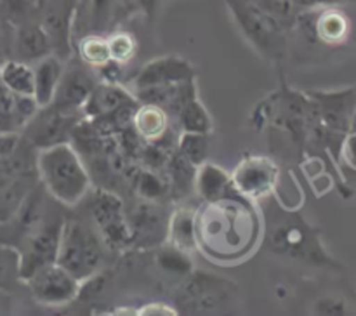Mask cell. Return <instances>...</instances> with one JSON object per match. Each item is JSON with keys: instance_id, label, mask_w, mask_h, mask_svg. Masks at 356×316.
I'll list each match as a JSON object with an SVG mask.
<instances>
[{"instance_id": "cell-34", "label": "cell", "mask_w": 356, "mask_h": 316, "mask_svg": "<svg viewBox=\"0 0 356 316\" xmlns=\"http://www.w3.org/2000/svg\"><path fill=\"white\" fill-rule=\"evenodd\" d=\"M110 59L115 63L127 66L138 54V40L132 33L124 30H115L106 35Z\"/></svg>"}, {"instance_id": "cell-42", "label": "cell", "mask_w": 356, "mask_h": 316, "mask_svg": "<svg viewBox=\"0 0 356 316\" xmlns=\"http://www.w3.org/2000/svg\"><path fill=\"white\" fill-rule=\"evenodd\" d=\"M289 295H291V288L285 283H278L277 287H275V297H277L278 301H285Z\"/></svg>"}, {"instance_id": "cell-27", "label": "cell", "mask_w": 356, "mask_h": 316, "mask_svg": "<svg viewBox=\"0 0 356 316\" xmlns=\"http://www.w3.org/2000/svg\"><path fill=\"white\" fill-rule=\"evenodd\" d=\"M167 179H169V194L174 200H181L191 190H195V174L197 167L188 162L174 149L172 155L167 160Z\"/></svg>"}, {"instance_id": "cell-19", "label": "cell", "mask_w": 356, "mask_h": 316, "mask_svg": "<svg viewBox=\"0 0 356 316\" xmlns=\"http://www.w3.org/2000/svg\"><path fill=\"white\" fill-rule=\"evenodd\" d=\"M38 104L33 96L14 94L0 82V134H17L35 117Z\"/></svg>"}, {"instance_id": "cell-23", "label": "cell", "mask_w": 356, "mask_h": 316, "mask_svg": "<svg viewBox=\"0 0 356 316\" xmlns=\"http://www.w3.org/2000/svg\"><path fill=\"white\" fill-rule=\"evenodd\" d=\"M63 69H65V59L56 54H49L35 63L33 97L37 101L38 108L49 106L52 103L59 80H61Z\"/></svg>"}, {"instance_id": "cell-36", "label": "cell", "mask_w": 356, "mask_h": 316, "mask_svg": "<svg viewBox=\"0 0 356 316\" xmlns=\"http://www.w3.org/2000/svg\"><path fill=\"white\" fill-rule=\"evenodd\" d=\"M351 306L346 299L339 295H322L313 304V315L320 316H348L351 315Z\"/></svg>"}, {"instance_id": "cell-10", "label": "cell", "mask_w": 356, "mask_h": 316, "mask_svg": "<svg viewBox=\"0 0 356 316\" xmlns=\"http://www.w3.org/2000/svg\"><path fill=\"white\" fill-rule=\"evenodd\" d=\"M23 283L28 287L35 302L49 306V308H58V306H66L76 301L80 285H82L58 263L40 267L33 274H30Z\"/></svg>"}, {"instance_id": "cell-28", "label": "cell", "mask_w": 356, "mask_h": 316, "mask_svg": "<svg viewBox=\"0 0 356 316\" xmlns=\"http://www.w3.org/2000/svg\"><path fill=\"white\" fill-rule=\"evenodd\" d=\"M181 132H198V134H212L214 131V120L207 108L204 106L198 96L191 97L176 117Z\"/></svg>"}, {"instance_id": "cell-31", "label": "cell", "mask_w": 356, "mask_h": 316, "mask_svg": "<svg viewBox=\"0 0 356 316\" xmlns=\"http://www.w3.org/2000/svg\"><path fill=\"white\" fill-rule=\"evenodd\" d=\"M132 186L138 198L143 200L160 201L165 194H169V179L163 177L159 170L138 169L132 177Z\"/></svg>"}, {"instance_id": "cell-43", "label": "cell", "mask_w": 356, "mask_h": 316, "mask_svg": "<svg viewBox=\"0 0 356 316\" xmlns=\"http://www.w3.org/2000/svg\"><path fill=\"white\" fill-rule=\"evenodd\" d=\"M351 131L356 132V111H355V118H353V124H351Z\"/></svg>"}, {"instance_id": "cell-24", "label": "cell", "mask_w": 356, "mask_h": 316, "mask_svg": "<svg viewBox=\"0 0 356 316\" xmlns=\"http://www.w3.org/2000/svg\"><path fill=\"white\" fill-rule=\"evenodd\" d=\"M165 243L190 253L197 250L195 208L177 207L170 212L169 221H167Z\"/></svg>"}, {"instance_id": "cell-33", "label": "cell", "mask_w": 356, "mask_h": 316, "mask_svg": "<svg viewBox=\"0 0 356 316\" xmlns=\"http://www.w3.org/2000/svg\"><path fill=\"white\" fill-rule=\"evenodd\" d=\"M176 151L195 167L207 162L209 156V134L198 132H181L176 142Z\"/></svg>"}, {"instance_id": "cell-16", "label": "cell", "mask_w": 356, "mask_h": 316, "mask_svg": "<svg viewBox=\"0 0 356 316\" xmlns=\"http://www.w3.org/2000/svg\"><path fill=\"white\" fill-rule=\"evenodd\" d=\"M80 117H72L56 110L52 104L38 108L35 117L24 125L23 138L37 149L66 142L72 138L75 125Z\"/></svg>"}, {"instance_id": "cell-14", "label": "cell", "mask_w": 356, "mask_h": 316, "mask_svg": "<svg viewBox=\"0 0 356 316\" xmlns=\"http://www.w3.org/2000/svg\"><path fill=\"white\" fill-rule=\"evenodd\" d=\"M129 229H131V247H155L165 243L167 221L169 215L163 214L159 201L138 198L129 210H125Z\"/></svg>"}, {"instance_id": "cell-20", "label": "cell", "mask_w": 356, "mask_h": 316, "mask_svg": "<svg viewBox=\"0 0 356 316\" xmlns=\"http://www.w3.org/2000/svg\"><path fill=\"white\" fill-rule=\"evenodd\" d=\"M10 52L14 54V59L24 63H37L45 56L54 54L47 31L44 30L40 21H26L23 24H17L13 35Z\"/></svg>"}, {"instance_id": "cell-41", "label": "cell", "mask_w": 356, "mask_h": 316, "mask_svg": "<svg viewBox=\"0 0 356 316\" xmlns=\"http://www.w3.org/2000/svg\"><path fill=\"white\" fill-rule=\"evenodd\" d=\"M10 292L0 290V315H9L13 313V297Z\"/></svg>"}, {"instance_id": "cell-12", "label": "cell", "mask_w": 356, "mask_h": 316, "mask_svg": "<svg viewBox=\"0 0 356 316\" xmlns=\"http://www.w3.org/2000/svg\"><path fill=\"white\" fill-rule=\"evenodd\" d=\"M131 13L125 0H76L72 19V40L89 33L108 35L122 16Z\"/></svg>"}, {"instance_id": "cell-21", "label": "cell", "mask_w": 356, "mask_h": 316, "mask_svg": "<svg viewBox=\"0 0 356 316\" xmlns=\"http://www.w3.org/2000/svg\"><path fill=\"white\" fill-rule=\"evenodd\" d=\"M131 104L139 103L136 101L132 90H129L124 83H110L99 80L87 97L82 108V115L86 118H96L120 110L124 106H131Z\"/></svg>"}, {"instance_id": "cell-30", "label": "cell", "mask_w": 356, "mask_h": 316, "mask_svg": "<svg viewBox=\"0 0 356 316\" xmlns=\"http://www.w3.org/2000/svg\"><path fill=\"white\" fill-rule=\"evenodd\" d=\"M19 283H23L19 250L6 240H0V290L13 294Z\"/></svg>"}, {"instance_id": "cell-17", "label": "cell", "mask_w": 356, "mask_h": 316, "mask_svg": "<svg viewBox=\"0 0 356 316\" xmlns=\"http://www.w3.org/2000/svg\"><path fill=\"white\" fill-rule=\"evenodd\" d=\"M197 80V69L183 56H160L145 63L132 76V90Z\"/></svg>"}, {"instance_id": "cell-32", "label": "cell", "mask_w": 356, "mask_h": 316, "mask_svg": "<svg viewBox=\"0 0 356 316\" xmlns=\"http://www.w3.org/2000/svg\"><path fill=\"white\" fill-rule=\"evenodd\" d=\"M155 266L160 271H163V273L170 274V276L179 278H184L195 269L191 253L176 249V247L169 245V243L162 245L155 252Z\"/></svg>"}, {"instance_id": "cell-1", "label": "cell", "mask_w": 356, "mask_h": 316, "mask_svg": "<svg viewBox=\"0 0 356 316\" xmlns=\"http://www.w3.org/2000/svg\"><path fill=\"white\" fill-rule=\"evenodd\" d=\"M263 214L238 193L195 208L197 250L212 263L233 264L250 257L263 243Z\"/></svg>"}, {"instance_id": "cell-2", "label": "cell", "mask_w": 356, "mask_h": 316, "mask_svg": "<svg viewBox=\"0 0 356 316\" xmlns=\"http://www.w3.org/2000/svg\"><path fill=\"white\" fill-rule=\"evenodd\" d=\"M37 174L45 193L65 207L82 203L92 188L89 170L70 141L37 149Z\"/></svg>"}, {"instance_id": "cell-25", "label": "cell", "mask_w": 356, "mask_h": 316, "mask_svg": "<svg viewBox=\"0 0 356 316\" xmlns=\"http://www.w3.org/2000/svg\"><path fill=\"white\" fill-rule=\"evenodd\" d=\"M132 128L146 142H153L159 141L172 127H170V117L162 108L155 104H138L132 118Z\"/></svg>"}, {"instance_id": "cell-40", "label": "cell", "mask_w": 356, "mask_h": 316, "mask_svg": "<svg viewBox=\"0 0 356 316\" xmlns=\"http://www.w3.org/2000/svg\"><path fill=\"white\" fill-rule=\"evenodd\" d=\"M298 10H309V9H322V7L339 6L344 0H292Z\"/></svg>"}, {"instance_id": "cell-13", "label": "cell", "mask_w": 356, "mask_h": 316, "mask_svg": "<svg viewBox=\"0 0 356 316\" xmlns=\"http://www.w3.org/2000/svg\"><path fill=\"white\" fill-rule=\"evenodd\" d=\"M92 72L94 69L83 65L79 58H75V61H70L68 65L65 63L61 80L51 103L52 106L65 115L79 117L87 97L97 83Z\"/></svg>"}, {"instance_id": "cell-18", "label": "cell", "mask_w": 356, "mask_h": 316, "mask_svg": "<svg viewBox=\"0 0 356 316\" xmlns=\"http://www.w3.org/2000/svg\"><path fill=\"white\" fill-rule=\"evenodd\" d=\"M136 101L139 104H155L162 108L170 118H176L181 108L197 94V80L179 83H169V85H155L146 89L132 90Z\"/></svg>"}, {"instance_id": "cell-37", "label": "cell", "mask_w": 356, "mask_h": 316, "mask_svg": "<svg viewBox=\"0 0 356 316\" xmlns=\"http://www.w3.org/2000/svg\"><path fill=\"white\" fill-rule=\"evenodd\" d=\"M132 13H139L148 21H155L159 16L162 0H125Z\"/></svg>"}, {"instance_id": "cell-5", "label": "cell", "mask_w": 356, "mask_h": 316, "mask_svg": "<svg viewBox=\"0 0 356 316\" xmlns=\"http://www.w3.org/2000/svg\"><path fill=\"white\" fill-rule=\"evenodd\" d=\"M238 287L228 278L193 269L176 288L174 308L184 315H218L235 308Z\"/></svg>"}, {"instance_id": "cell-22", "label": "cell", "mask_w": 356, "mask_h": 316, "mask_svg": "<svg viewBox=\"0 0 356 316\" xmlns=\"http://www.w3.org/2000/svg\"><path fill=\"white\" fill-rule=\"evenodd\" d=\"M195 191L202 198V201H216L219 198L236 194L232 183V174L212 162H204L197 167Z\"/></svg>"}, {"instance_id": "cell-35", "label": "cell", "mask_w": 356, "mask_h": 316, "mask_svg": "<svg viewBox=\"0 0 356 316\" xmlns=\"http://www.w3.org/2000/svg\"><path fill=\"white\" fill-rule=\"evenodd\" d=\"M247 2L254 3L256 7L263 9L264 13L271 14L275 19L280 21L289 30L296 26V17H298L299 10L296 9L292 0H247Z\"/></svg>"}, {"instance_id": "cell-6", "label": "cell", "mask_w": 356, "mask_h": 316, "mask_svg": "<svg viewBox=\"0 0 356 316\" xmlns=\"http://www.w3.org/2000/svg\"><path fill=\"white\" fill-rule=\"evenodd\" d=\"M225 3L235 26L257 54L275 63L284 59L289 28L247 0H225Z\"/></svg>"}, {"instance_id": "cell-39", "label": "cell", "mask_w": 356, "mask_h": 316, "mask_svg": "<svg viewBox=\"0 0 356 316\" xmlns=\"http://www.w3.org/2000/svg\"><path fill=\"white\" fill-rule=\"evenodd\" d=\"M136 315H141V316H153V315H159V316H174V315H179L177 309L174 306L165 304V302H149V304H145L143 308H139V311H136Z\"/></svg>"}, {"instance_id": "cell-9", "label": "cell", "mask_w": 356, "mask_h": 316, "mask_svg": "<svg viewBox=\"0 0 356 316\" xmlns=\"http://www.w3.org/2000/svg\"><path fill=\"white\" fill-rule=\"evenodd\" d=\"M229 174L236 193L250 201H259L273 194L282 170L270 156L245 155Z\"/></svg>"}, {"instance_id": "cell-29", "label": "cell", "mask_w": 356, "mask_h": 316, "mask_svg": "<svg viewBox=\"0 0 356 316\" xmlns=\"http://www.w3.org/2000/svg\"><path fill=\"white\" fill-rule=\"evenodd\" d=\"M76 58L87 65L89 68L96 69L103 66L104 63L110 61V51H108L106 35L101 33H89L82 35L75 42Z\"/></svg>"}, {"instance_id": "cell-4", "label": "cell", "mask_w": 356, "mask_h": 316, "mask_svg": "<svg viewBox=\"0 0 356 316\" xmlns=\"http://www.w3.org/2000/svg\"><path fill=\"white\" fill-rule=\"evenodd\" d=\"M106 250L89 222L70 217L63 222L56 263L82 283L99 273L106 259Z\"/></svg>"}, {"instance_id": "cell-7", "label": "cell", "mask_w": 356, "mask_h": 316, "mask_svg": "<svg viewBox=\"0 0 356 316\" xmlns=\"http://www.w3.org/2000/svg\"><path fill=\"white\" fill-rule=\"evenodd\" d=\"M86 198L90 224L96 229L104 247L113 252H124L131 249L132 236L122 198L103 186L90 188Z\"/></svg>"}, {"instance_id": "cell-38", "label": "cell", "mask_w": 356, "mask_h": 316, "mask_svg": "<svg viewBox=\"0 0 356 316\" xmlns=\"http://www.w3.org/2000/svg\"><path fill=\"white\" fill-rule=\"evenodd\" d=\"M339 156H343L344 162L356 170V132L350 131L343 139V144H341V153Z\"/></svg>"}, {"instance_id": "cell-26", "label": "cell", "mask_w": 356, "mask_h": 316, "mask_svg": "<svg viewBox=\"0 0 356 316\" xmlns=\"http://www.w3.org/2000/svg\"><path fill=\"white\" fill-rule=\"evenodd\" d=\"M0 82L14 94L33 96L35 73L30 63L7 58L0 63Z\"/></svg>"}, {"instance_id": "cell-3", "label": "cell", "mask_w": 356, "mask_h": 316, "mask_svg": "<svg viewBox=\"0 0 356 316\" xmlns=\"http://www.w3.org/2000/svg\"><path fill=\"white\" fill-rule=\"evenodd\" d=\"M282 208V207H280ZM264 247L271 253L327 269L341 271L339 260L334 259L325 250L320 236V229L309 224L301 212L282 208V217L275 224H264L263 229Z\"/></svg>"}, {"instance_id": "cell-11", "label": "cell", "mask_w": 356, "mask_h": 316, "mask_svg": "<svg viewBox=\"0 0 356 316\" xmlns=\"http://www.w3.org/2000/svg\"><path fill=\"white\" fill-rule=\"evenodd\" d=\"M296 26H299L308 42L329 45V47L343 45L351 31L350 19L337 6L299 10Z\"/></svg>"}, {"instance_id": "cell-8", "label": "cell", "mask_w": 356, "mask_h": 316, "mask_svg": "<svg viewBox=\"0 0 356 316\" xmlns=\"http://www.w3.org/2000/svg\"><path fill=\"white\" fill-rule=\"evenodd\" d=\"M63 222H65V217L61 215V212L52 214L49 207H45L44 212L31 224L24 226L23 247L17 249L21 253L23 281L40 267L56 263Z\"/></svg>"}, {"instance_id": "cell-15", "label": "cell", "mask_w": 356, "mask_h": 316, "mask_svg": "<svg viewBox=\"0 0 356 316\" xmlns=\"http://www.w3.org/2000/svg\"><path fill=\"white\" fill-rule=\"evenodd\" d=\"M315 103L320 124L339 134L351 131L356 111V85L337 90H306Z\"/></svg>"}]
</instances>
